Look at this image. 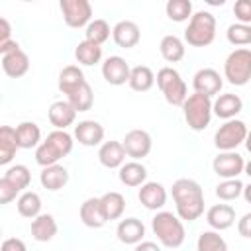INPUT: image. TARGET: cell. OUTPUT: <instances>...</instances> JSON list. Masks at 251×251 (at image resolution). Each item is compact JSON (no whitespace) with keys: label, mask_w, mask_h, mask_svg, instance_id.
I'll use <instances>...</instances> for the list:
<instances>
[{"label":"cell","mask_w":251,"mask_h":251,"mask_svg":"<svg viewBox=\"0 0 251 251\" xmlns=\"http://www.w3.org/2000/svg\"><path fill=\"white\" fill-rule=\"evenodd\" d=\"M176 216L182 222H194L204 214V192L202 186L192 178H176L171 188Z\"/></svg>","instance_id":"1"},{"label":"cell","mask_w":251,"mask_h":251,"mask_svg":"<svg viewBox=\"0 0 251 251\" xmlns=\"http://www.w3.org/2000/svg\"><path fill=\"white\" fill-rule=\"evenodd\" d=\"M75 137L65 131V129H53L45 141L39 143V147L35 149V163L39 167H51V165H59V161L63 157H67L73 151V141Z\"/></svg>","instance_id":"2"},{"label":"cell","mask_w":251,"mask_h":251,"mask_svg":"<svg viewBox=\"0 0 251 251\" xmlns=\"http://www.w3.org/2000/svg\"><path fill=\"white\" fill-rule=\"evenodd\" d=\"M151 229L153 233L157 235V241L163 245V247H169V249H176L184 243V237H186V231H184V224L182 220L173 214V212H165V210H159L153 220H151Z\"/></svg>","instance_id":"3"},{"label":"cell","mask_w":251,"mask_h":251,"mask_svg":"<svg viewBox=\"0 0 251 251\" xmlns=\"http://www.w3.org/2000/svg\"><path fill=\"white\" fill-rule=\"evenodd\" d=\"M216 39V16L208 10L194 12L188 27L184 29V41L190 47H208Z\"/></svg>","instance_id":"4"},{"label":"cell","mask_w":251,"mask_h":251,"mask_svg":"<svg viewBox=\"0 0 251 251\" xmlns=\"http://www.w3.org/2000/svg\"><path fill=\"white\" fill-rule=\"evenodd\" d=\"M182 112H184V120H186L188 127L194 131H202L212 122L214 100L204 96V94H198V92L188 94V98L182 104Z\"/></svg>","instance_id":"5"},{"label":"cell","mask_w":251,"mask_h":251,"mask_svg":"<svg viewBox=\"0 0 251 251\" xmlns=\"http://www.w3.org/2000/svg\"><path fill=\"white\" fill-rule=\"evenodd\" d=\"M155 82H157L161 94L165 96V100L171 106H180L182 108L184 100L188 98V88H186V82L182 80V76L176 69H173V67L159 69V73L155 76Z\"/></svg>","instance_id":"6"},{"label":"cell","mask_w":251,"mask_h":251,"mask_svg":"<svg viewBox=\"0 0 251 251\" xmlns=\"http://www.w3.org/2000/svg\"><path fill=\"white\" fill-rule=\"evenodd\" d=\"M224 78L233 86H245L251 80V49H233L224 63Z\"/></svg>","instance_id":"7"},{"label":"cell","mask_w":251,"mask_h":251,"mask_svg":"<svg viewBox=\"0 0 251 251\" xmlns=\"http://www.w3.org/2000/svg\"><path fill=\"white\" fill-rule=\"evenodd\" d=\"M247 124L241 120H227L224 122L218 131L214 133V145L218 151H235L247 137Z\"/></svg>","instance_id":"8"},{"label":"cell","mask_w":251,"mask_h":251,"mask_svg":"<svg viewBox=\"0 0 251 251\" xmlns=\"http://www.w3.org/2000/svg\"><path fill=\"white\" fill-rule=\"evenodd\" d=\"M59 8L69 27H86L92 22V4L88 0H61Z\"/></svg>","instance_id":"9"},{"label":"cell","mask_w":251,"mask_h":251,"mask_svg":"<svg viewBox=\"0 0 251 251\" xmlns=\"http://www.w3.org/2000/svg\"><path fill=\"white\" fill-rule=\"evenodd\" d=\"M212 169L224 180L237 178L245 171V159L237 151H220L212 161Z\"/></svg>","instance_id":"10"},{"label":"cell","mask_w":251,"mask_h":251,"mask_svg":"<svg viewBox=\"0 0 251 251\" xmlns=\"http://www.w3.org/2000/svg\"><path fill=\"white\" fill-rule=\"evenodd\" d=\"M122 143L127 157H131L133 161H141L143 157H147L153 147V139L145 129H129L122 139Z\"/></svg>","instance_id":"11"},{"label":"cell","mask_w":251,"mask_h":251,"mask_svg":"<svg viewBox=\"0 0 251 251\" xmlns=\"http://www.w3.org/2000/svg\"><path fill=\"white\" fill-rule=\"evenodd\" d=\"M129 75H131V67L120 55H112L102 63V76L112 86H122L129 82Z\"/></svg>","instance_id":"12"},{"label":"cell","mask_w":251,"mask_h":251,"mask_svg":"<svg viewBox=\"0 0 251 251\" xmlns=\"http://www.w3.org/2000/svg\"><path fill=\"white\" fill-rule=\"evenodd\" d=\"M224 86V80L220 76V73L216 69H200L196 71V75L192 76V88L198 94H204L208 98L218 96L220 90Z\"/></svg>","instance_id":"13"},{"label":"cell","mask_w":251,"mask_h":251,"mask_svg":"<svg viewBox=\"0 0 251 251\" xmlns=\"http://www.w3.org/2000/svg\"><path fill=\"white\" fill-rule=\"evenodd\" d=\"M73 137L84 147H96L104 141V126L96 120H82L75 126Z\"/></svg>","instance_id":"14"},{"label":"cell","mask_w":251,"mask_h":251,"mask_svg":"<svg viewBox=\"0 0 251 251\" xmlns=\"http://www.w3.org/2000/svg\"><path fill=\"white\" fill-rule=\"evenodd\" d=\"M78 216H80V222L92 229H100L108 222L100 198H86L78 208Z\"/></svg>","instance_id":"15"},{"label":"cell","mask_w":251,"mask_h":251,"mask_svg":"<svg viewBox=\"0 0 251 251\" xmlns=\"http://www.w3.org/2000/svg\"><path fill=\"white\" fill-rule=\"evenodd\" d=\"M112 37H114V43L122 49H131L139 43L141 39V31H139V25L131 20H122L118 22L114 27H112Z\"/></svg>","instance_id":"16"},{"label":"cell","mask_w":251,"mask_h":251,"mask_svg":"<svg viewBox=\"0 0 251 251\" xmlns=\"http://www.w3.org/2000/svg\"><path fill=\"white\" fill-rule=\"evenodd\" d=\"M126 157H127V153L124 149V143L116 141V139L104 141L98 149V161L106 169H120L126 163Z\"/></svg>","instance_id":"17"},{"label":"cell","mask_w":251,"mask_h":251,"mask_svg":"<svg viewBox=\"0 0 251 251\" xmlns=\"http://www.w3.org/2000/svg\"><path fill=\"white\" fill-rule=\"evenodd\" d=\"M137 198L139 202L147 208V210H161L165 204H167V188L161 184V182H155V180H149L145 182L139 192H137Z\"/></svg>","instance_id":"18"},{"label":"cell","mask_w":251,"mask_h":251,"mask_svg":"<svg viewBox=\"0 0 251 251\" xmlns=\"http://www.w3.org/2000/svg\"><path fill=\"white\" fill-rule=\"evenodd\" d=\"M206 222L214 231L229 229L235 224V210L229 204H214L206 212Z\"/></svg>","instance_id":"19"},{"label":"cell","mask_w":251,"mask_h":251,"mask_svg":"<svg viewBox=\"0 0 251 251\" xmlns=\"http://www.w3.org/2000/svg\"><path fill=\"white\" fill-rule=\"evenodd\" d=\"M76 114L78 112L69 104V100H57V102H53L49 106V112H47L49 122H51V126L55 129H67L69 126H73L75 120H76Z\"/></svg>","instance_id":"20"},{"label":"cell","mask_w":251,"mask_h":251,"mask_svg":"<svg viewBox=\"0 0 251 251\" xmlns=\"http://www.w3.org/2000/svg\"><path fill=\"white\" fill-rule=\"evenodd\" d=\"M116 235L126 245H137L145 237V226L137 218H126V220H120L116 227Z\"/></svg>","instance_id":"21"},{"label":"cell","mask_w":251,"mask_h":251,"mask_svg":"<svg viewBox=\"0 0 251 251\" xmlns=\"http://www.w3.org/2000/svg\"><path fill=\"white\" fill-rule=\"evenodd\" d=\"M2 71L6 73V76L10 78H20L29 71V57L27 53L20 47L12 53L2 55Z\"/></svg>","instance_id":"22"},{"label":"cell","mask_w":251,"mask_h":251,"mask_svg":"<svg viewBox=\"0 0 251 251\" xmlns=\"http://www.w3.org/2000/svg\"><path fill=\"white\" fill-rule=\"evenodd\" d=\"M243 110V100L233 94V92H226V94H218L214 100V116L222 118V120H235V116Z\"/></svg>","instance_id":"23"},{"label":"cell","mask_w":251,"mask_h":251,"mask_svg":"<svg viewBox=\"0 0 251 251\" xmlns=\"http://www.w3.org/2000/svg\"><path fill=\"white\" fill-rule=\"evenodd\" d=\"M86 82V78H84V73H82V69L80 67H76V65H67V67H63V71L59 73V90L63 92V94H73L75 90H78L82 84Z\"/></svg>","instance_id":"24"},{"label":"cell","mask_w":251,"mask_h":251,"mask_svg":"<svg viewBox=\"0 0 251 251\" xmlns=\"http://www.w3.org/2000/svg\"><path fill=\"white\" fill-rule=\"evenodd\" d=\"M39 182H41L43 188H47L51 192H57V190H61L69 182V171L63 165L45 167L41 171V175H39Z\"/></svg>","instance_id":"25"},{"label":"cell","mask_w":251,"mask_h":251,"mask_svg":"<svg viewBox=\"0 0 251 251\" xmlns=\"http://www.w3.org/2000/svg\"><path fill=\"white\" fill-rule=\"evenodd\" d=\"M57 222L51 214H39L35 220H31V237L35 241L47 243L57 235Z\"/></svg>","instance_id":"26"},{"label":"cell","mask_w":251,"mask_h":251,"mask_svg":"<svg viewBox=\"0 0 251 251\" xmlns=\"http://www.w3.org/2000/svg\"><path fill=\"white\" fill-rule=\"evenodd\" d=\"M120 182L126 186H143L147 182V169L139 161H129L120 167Z\"/></svg>","instance_id":"27"},{"label":"cell","mask_w":251,"mask_h":251,"mask_svg":"<svg viewBox=\"0 0 251 251\" xmlns=\"http://www.w3.org/2000/svg\"><path fill=\"white\" fill-rule=\"evenodd\" d=\"M16 137L20 149H31V147L37 149L41 143V129L35 122H22L16 126Z\"/></svg>","instance_id":"28"},{"label":"cell","mask_w":251,"mask_h":251,"mask_svg":"<svg viewBox=\"0 0 251 251\" xmlns=\"http://www.w3.org/2000/svg\"><path fill=\"white\" fill-rule=\"evenodd\" d=\"M18 149H20V145H18V137H16V127L2 126L0 127V165H8L16 157Z\"/></svg>","instance_id":"29"},{"label":"cell","mask_w":251,"mask_h":251,"mask_svg":"<svg viewBox=\"0 0 251 251\" xmlns=\"http://www.w3.org/2000/svg\"><path fill=\"white\" fill-rule=\"evenodd\" d=\"M159 51H161V57L167 61V63H178L184 59V53H186V47H184V41L176 35H165L159 43Z\"/></svg>","instance_id":"30"},{"label":"cell","mask_w":251,"mask_h":251,"mask_svg":"<svg viewBox=\"0 0 251 251\" xmlns=\"http://www.w3.org/2000/svg\"><path fill=\"white\" fill-rule=\"evenodd\" d=\"M16 208H18V214L24 216V218H29V220H35L39 214H41V196L33 190H25L18 196L16 200Z\"/></svg>","instance_id":"31"},{"label":"cell","mask_w":251,"mask_h":251,"mask_svg":"<svg viewBox=\"0 0 251 251\" xmlns=\"http://www.w3.org/2000/svg\"><path fill=\"white\" fill-rule=\"evenodd\" d=\"M129 88L135 92H147L153 88L155 84V73L147 67V65H137L131 67V75H129Z\"/></svg>","instance_id":"32"},{"label":"cell","mask_w":251,"mask_h":251,"mask_svg":"<svg viewBox=\"0 0 251 251\" xmlns=\"http://www.w3.org/2000/svg\"><path fill=\"white\" fill-rule=\"evenodd\" d=\"M100 202H102V208H104V214L110 220H120L124 216V210H126V198L124 194L116 192V190H110L106 194L100 196Z\"/></svg>","instance_id":"33"},{"label":"cell","mask_w":251,"mask_h":251,"mask_svg":"<svg viewBox=\"0 0 251 251\" xmlns=\"http://www.w3.org/2000/svg\"><path fill=\"white\" fill-rule=\"evenodd\" d=\"M75 57H76V61L80 65L92 67V65L102 61V45H96V43H92L88 39H82L75 49Z\"/></svg>","instance_id":"34"},{"label":"cell","mask_w":251,"mask_h":251,"mask_svg":"<svg viewBox=\"0 0 251 251\" xmlns=\"http://www.w3.org/2000/svg\"><path fill=\"white\" fill-rule=\"evenodd\" d=\"M196 251H227V243L220 231L206 229L196 239Z\"/></svg>","instance_id":"35"},{"label":"cell","mask_w":251,"mask_h":251,"mask_svg":"<svg viewBox=\"0 0 251 251\" xmlns=\"http://www.w3.org/2000/svg\"><path fill=\"white\" fill-rule=\"evenodd\" d=\"M69 104L76 110V112H88L94 104V92H92V86L88 82H84L78 90H75L73 94L67 96Z\"/></svg>","instance_id":"36"},{"label":"cell","mask_w":251,"mask_h":251,"mask_svg":"<svg viewBox=\"0 0 251 251\" xmlns=\"http://www.w3.org/2000/svg\"><path fill=\"white\" fill-rule=\"evenodd\" d=\"M165 12L169 16V20L180 24V22H190L192 18V2L190 0H169L165 4Z\"/></svg>","instance_id":"37"},{"label":"cell","mask_w":251,"mask_h":251,"mask_svg":"<svg viewBox=\"0 0 251 251\" xmlns=\"http://www.w3.org/2000/svg\"><path fill=\"white\" fill-rule=\"evenodd\" d=\"M243 182L239 178H227V180H222L218 186H216V196L222 200V202H231V200H237L241 194H243Z\"/></svg>","instance_id":"38"},{"label":"cell","mask_w":251,"mask_h":251,"mask_svg":"<svg viewBox=\"0 0 251 251\" xmlns=\"http://www.w3.org/2000/svg\"><path fill=\"white\" fill-rule=\"evenodd\" d=\"M112 29L108 25L106 20H92L88 25H86V31H84V39L96 43V45H102L104 41H108Z\"/></svg>","instance_id":"39"},{"label":"cell","mask_w":251,"mask_h":251,"mask_svg":"<svg viewBox=\"0 0 251 251\" xmlns=\"http://www.w3.org/2000/svg\"><path fill=\"white\" fill-rule=\"evenodd\" d=\"M4 178H8L20 192H25V188L31 182V173H29V169L25 165H14V167L6 169Z\"/></svg>","instance_id":"40"},{"label":"cell","mask_w":251,"mask_h":251,"mask_svg":"<svg viewBox=\"0 0 251 251\" xmlns=\"http://www.w3.org/2000/svg\"><path fill=\"white\" fill-rule=\"evenodd\" d=\"M226 37L231 45L243 47V45H251V25L247 24H231L226 31Z\"/></svg>","instance_id":"41"},{"label":"cell","mask_w":251,"mask_h":251,"mask_svg":"<svg viewBox=\"0 0 251 251\" xmlns=\"http://www.w3.org/2000/svg\"><path fill=\"white\" fill-rule=\"evenodd\" d=\"M233 16H235L237 24L251 25V0H237L233 4Z\"/></svg>","instance_id":"42"},{"label":"cell","mask_w":251,"mask_h":251,"mask_svg":"<svg viewBox=\"0 0 251 251\" xmlns=\"http://www.w3.org/2000/svg\"><path fill=\"white\" fill-rule=\"evenodd\" d=\"M22 192L8 180V178H0V204H10L12 200H16V196H20Z\"/></svg>","instance_id":"43"},{"label":"cell","mask_w":251,"mask_h":251,"mask_svg":"<svg viewBox=\"0 0 251 251\" xmlns=\"http://www.w3.org/2000/svg\"><path fill=\"white\" fill-rule=\"evenodd\" d=\"M0 251H27V247L20 237H8L2 241Z\"/></svg>","instance_id":"44"},{"label":"cell","mask_w":251,"mask_h":251,"mask_svg":"<svg viewBox=\"0 0 251 251\" xmlns=\"http://www.w3.org/2000/svg\"><path fill=\"white\" fill-rule=\"evenodd\" d=\"M237 231H239L241 237L251 239V212H247V214H243V216L239 218V222H237Z\"/></svg>","instance_id":"45"},{"label":"cell","mask_w":251,"mask_h":251,"mask_svg":"<svg viewBox=\"0 0 251 251\" xmlns=\"http://www.w3.org/2000/svg\"><path fill=\"white\" fill-rule=\"evenodd\" d=\"M12 27H10V22L6 18H0V43H6L10 41L12 37Z\"/></svg>","instance_id":"46"},{"label":"cell","mask_w":251,"mask_h":251,"mask_svg":"<svg viewBox=\"0 0 251 251\" xmlns=\"http://www.w3.org/2000/svg\"><path fill=\"white\" fill-rule=\"evenodd\" d=\"M133 251H161V247L155 241H141L133 247Z\"/></svg>","instance_id":"47"},{"label":"cell","mask_w":251,"mask_h":251,"mask_svg":"<svg viewBox=\"0 0 251 251\" xmlns=\"http://www.w3.org/2000/svg\"><path fill=\"white\" fill-rule=\"evenodd\" d=\"M16 49H20V43H18L16 39H10V41H6V43H0V55L12 53V51H16Z\"/></svg>","instance_id":"48"},{"label":"cell","mask_w":251,"mask_h":251,"mask_svg":"<svg viewBox=\"0 0 251 251\" xmlns=\"http://www.w3.org/2000/svg\"><path fill=\"white\" fill-rule=\"evenodd\" d=\"M241 196L245 198V202H247V204H251V182L243 186V194H241Z\"/></svg>","instance_id":"49"},{"label":"cell","mask_w":251,"mask_h":251,"mask_svg":"<svg viewBox=\"0 0 251 251\" xmlns=\"http://www.w3.org/2000/svg\"><path fill=\"white\" fill-rule=\"evenodd\" d=\"M245 149L251 153V129L247 131V137H245Z\"/></svg>","instance_id":"50"},{"label":"cell","mask_w":251,"mask_h":251,"mask_svg":"<svg viewBox=\"0 0 251 251\" xmlns=\"http://www.w3.org/2000/svg\"><path fill=\"white\" fill-rule=\"evenodd\" d=\"M243 173H245V175L251 178V161H247V163H245V171H243Z\"/></svg>","instance_id":"51"}]
</instances>
